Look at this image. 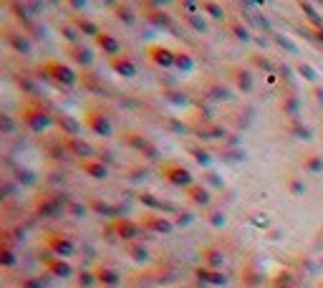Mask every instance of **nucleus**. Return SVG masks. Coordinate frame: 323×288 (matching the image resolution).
Listing matches in <instances>:
<instances>
[{
	"instance_id": "f257e3e1",
	"label": "nucleus",
	"mask_w": 323,
	"mask_h": 288,
	"mask_svg": "<svg viewBox=\"0 0 323 288\" xmlns=\"http://www.w3.org/2000/svg\"><path fill=\"white\" fill-rule=\"evenodd\" d=\"M20 122L28 131L33 134H43V131H48L53 124H56V117L51 114V109H46L40 101H33V104H26L20 109Z\"/></svg>"
},
{
	"instance_id": "f03ea898",
	"label": "nucleus",
	"mask_w": 323,
	"mask_h": 288,
	"mask_svg": "<svg viewBox=\"0 0 323 288\" xmlns=\"http://www.w3.org/2000/svg\"><path fill=\"white\" fill-rule=\"evenodd\" d=\"M40 74L58 88H73L81 81V74H76L69 63H61V61H46L40 66Z\"/></svg>"
},
{
	"instance_id": "7ed1b4c3",
	"label": "nucleus",
	"mask_w": 323,
	"mask_h": 288,
	"mask_svg": "<svg viewBox=\"0 0 323 288\" xmlns=\"http://www.w3.org/2000/svg\"><path fill=\"white\" fill-rule=\"evenodd\" d=\"M71 200L66 197V192L53 190V192H43L36 197V215L38 217H56L63 212V207L69 210Z\"/></svg>"
},
{
	"instance_id": "20e7f679",
	"label": "nucleus",
	"mask_w": 323,
	"mask_h": 288,
	"mask_svg": "<svg viewBox=\"0 0 323 288\" xmlns=\"http://www.w3.org/2000/svg\"><path fill=\"white\" fill-rule=\"evenodd\" d=\"M83 124H86V129L91 131V134H96V137H111L114 134V124H111V119L106 117L104 112H99V109H89L86 112V117H83Z\"/></svg>"
},
{
	"instance_id": "39448f33",
	"label": "nucleus",
	"mask_w": 323,
	"mask_h": 288,
	"mask_svg": "<svg viewBox=\"0 0 323 288\" xmlns=\"http://www.w3.org/2000/svg\"><path fill=\"white\" fill-rule=\"evenodd\" d=\"M43 246H46V250H51L56 258H69L76 250V243L63 233H46L43 235Z\"/></svg>"
},
{
	"instance_id": "423d86ee",
	"label": "nucleus",
	"mask_w": 323,
	"mask_h": 288,
	"mask_svg": "<svg viewBox=\"0 0 323 288\" xmlns=\"http://www.w3.org/2000/svg\"><path fill=\"white\" fill-rule=\"evenodd\" d=\"M162 177L169 182V185H175V187H192L195 185V174H192L187 167H182L179 162H169L162 167Z\"/></svg>"
},
{
	"instance_id": "0eeeda50",
	"label": "nucleus",
	"mask_w": 323,
	"mask_h": 288,
	"mask_svg": "<svg viewBox=\"0 0 323 288\" xmlns=\"http://www.w3.org/2000/svg\"><path fill=\"white\" fill-rule=\"evenodd\" d=\"M146 58L152 61L157 69H175L177 51H172L164 43H152V46H146Z\"/></svg>"
},
{
	"instance_id": "6e6552de",
	"label": "nucleus",
	"mask_w": 323,
	"mask_h": 288,
	"mask_svg": "<svg viewBox=\"0 0 323 288\" xmlns=\"http://www.w3.org/2000/svg\"><path fill=\"white\" fill-rule=\"evenodd\" d=\"M43 268H46L48 276H56V278H69L73 276V265L66 260V258H56L51 250H43Z\"/></svg>"
},
{
	"instance_id": "1a4fd4ad",
	"label": "nucleus",
	"mask_w": 323,
	"mask_h": 288,
	"mask_svg": "<svg viewBox=\"0 0 323 288\" xmlns=\"http://www.w3.org/2000/svg\"><path fill=\"white\" fill-rule=\"evenodd\" d=\"M111 230H114L116 238L124 240V243H137L139 235L144 233L142 223H137V220H132V217H121V220H116V223L111 225Z\"/></svg>"
},
{
	"instance_id": "9d476101",
	"label": "nucleus",
	"mask_w": 323,
	"mask_h": 288,
	"mask_svg": "<svg viewBox=\"0 0 323 288\" xmlns=\"http://www.w3.org/2000/svg\"><path fill=\"white\" fill-rule=\"evenodd\" d=\"M142 228L149 233H159V235H169L175 230V223L167 215H157V212H144L142 215Z\"/></svg>"
},
{
	"instance_id": "9b49d317",
	"label": "nucleus",
	"mask_w": 323,
	"mask_h": 288,
	"mask_svg": "<svg viewBox=\"0 0 323 288\" xmlns=\"http://www.w3.org/2000/svg\"><path fill=\"white\" fill-rule=\"evenodd\" d=\"M96 46H99V51L104 53V56H109V61L111 58H116V56H121V41L114 36V33H109V31H101L96 38Z\"/></svg>"
},
{
	"instance_id": "f8f14e48",
	"label": "nucleus",
	"mask_w": 323,
	"mask_h": 288,
	"mask_svg": "<svg viewBox=\"0 0 323 288\" xmlns=\"http://www.w3.org/2000/svg\"><path fill=\"white\" fill-rule=\"evenodd\" d=\"M144 10H146V13H144V18H146L152 26L164 28V31H169V28H172V15L162 10V3H146V5H144Z\"/></svg>"
},
{
	"instance_id": "ddd939ff",
	"label": "nucleus",
	"mask_w": 323,
	"mask_h": 288,
	"mask_svg": "<svg viewBox=\"0 0 323 288\" xmlns=\"http://www.w3.org/2000/svg\"><path fill=\"white\" fill-rule=\"evenodd\" d=\"M53 117H56V126L61 129V134L66 137V139L78 137V131H81V122H78L76 117H71V114H66V112H56Z\"/></svg>"
},
{
	"instance_id": "4468645a",
	"label": "nucleus",
	"mask_w": 323,
	"mask_h": 288,
	"mask_svg": "<svg viewBox=\"0 0 323 288\" xmlns=\"http://www.w3.org/2000/svg\"><path fill=\"white\" fill-rule=\"evenodd\" d=\"M66 53L73 63H78L83 71H89L91 66H94V53L89 46H81V43H76V46H66Z\"/></svg>"
},
{
	"instance_id": "2eb2a0df",
	"label": "nucleus",
	"mask_w": 323,
	"mask_h": 288,
	"mask_svg": "<svg viewBox=\"0 0 323 288\" xmlns=\"http://www.w3.org/2000/svg\"><path fill=\"white\" fill-rule=\"evenodd\" d=\"M109 66H111V71H114V74H119V76H124V79L137 76V61H134L132 56H126V53H121V56L111 58V61H109Z\"/></svg>"
},
{
	"instance_id": "dca6fc26",
	"label": "nucleus",
	"mask_w": 323,
	"mask_h": 288,
	"mask_svg": "<svg viewBox=\"0 0 323 288\" xmlns=\"http://www.w3.org/2000/svg\"><path fill=\"white\" fill-rule=\"evenodd\" d=\"M78 169H83L89 177H94V180H106V177H109V165L101 162L99 157L81 160V162H78Z\"/></svg>"
},
{
	"instance_id": "f3484780",
	"label": "nucleus",
	"mask_w": 323,
	"mask_h": 288,
	"mask_svg": "<svg viewBox=\"0 0 323 288\" xmlns=\"http://www.w3.org/2000/svg\"><path fill=\"white\" fill-rule=\"evenodd\" d=\"M3 38H5V43H8V46H10L13 51L23 53V56H28V53L33 51V43H31L23 33H18V31H8V28H5Z\"/></svg>"
},
{
	"instance_id": "a211bd4d",
	"label": "nucleus",
	"mask_w": 323,
	"mask_h": 288,
	"mask_svg": "<svg viewBox=\"0 0 323 288\" xmlns=\"http://www.w3.org/2000/svg\"><path fill=\"white\" fill-rule=\"evenodd\" d=\"M184 192H187V200H189L192 205L207 207V205L212 203V192H210V187H205L202 182H195L192 187H187Z\"/></svg>"
},
{
	"instance_id": "6ab92c4d",
	"label": "nucleus",
	"mask_w": 323,
	"mask_h": 288,
	"mask_svg": "<svg viewBox=\"0 0 323 288\" xmlns=\"http://www.w3.org/2000/svg\"><path fill=\"white\" fill-rule=\"evenodd\" d=\"M94 273H96V283L104 288H116L121 283V273L116 268H111V265H99Z\"/></svg>"
},
{
	"instance_id": "aec40b11",
	"label": "nucleus",
	"mask_w": 323,
	"mask_h": 288,
	"mask_svg": "<svg viewBox=\"0 0 323 288\" xmlns=\"http://www.w3.org/2000/svg\"><path fill=\"white\" fill-rule=\"evenodd\" d=\"M66 147H69V154H76V157H78V162H81V160H91L94 154H96V149H94L89 142H83V139H78V137L66 139Z\"/></svg>"
},
{
	"instance_id": "412c9836",
	"label": "nucleus",
	"mask_w": 323,
	"mask_h": 288,
	"mask_svg": "<svg viewBox=\"0 0 323 288\" xmlns=\"http://www.w3.org/2000/svg\"><path fill=\"white\" fill-rule=\"evenodd\" d=\"M232 81H235V86H238V91H243V94H250L252 88H255V79H252V71L250 69H232Z\"/></svg>"
},
{
	"instance_id": "4be33fe9",
	"label": "nucleus",
	"mask_w": 323,
	"mask_h": 288,
	"mask_svg": "<svg viewBox=\"0 0 323 288\" xmlns=\"http://www.w3.org/2000/svg\"><path fill=\"white\" fill-rule=\"evenodd\" d=\"M137 200H139L144 207H149V210H159V212H172V210H175V205H169V203L159 200L154 192H139Z\"/></svg>"
},
{
	"instance_id": "5701e85b",
	"label": "nucleus",
	"mask_w": 323,
	"mask_h": 288,
	"mask_svg": "<svg viewBox=\"0 0 323 288\" xmlns=\"http://www.w3.org/2000/svg\"><path fill=\"white\" fill-rule=\"evenodd\" d=\"M89 207H91V212H96V215H106V217L121 220V210H119L116 205H109V203L99 200V197H89Z\"/></svg>"
},
{
	"instance_id": "b1692460",
	"label": "nucleus",
	"mask_w": 323,
	"mask_h": 288,
	"mask_svg": "<svg viewBox=\"0 0 323 288\" xmlns=\"http://www.w3.org/2000/svg\"><path fill=\"white\" fill-rule=\"evenodd\" d=\"M281 112L286 117H290L293 122H298V114H300V96L298 94H283L281 99Z\"/></svg>"
},
{
	"instance_id": "393cba45",
	"label": "nucleus",
	"mask_w": 323,
	"mask_h": 288,
	"mask_svg": "<svg viewBox=\"0 0 323 288\" xmlns=\"http://www.w3.org/2000/svg\"><path fill=\"white\" fill-rule=\"evenodd\" d=\"M195 276L202 283H207V286H225L227 283V278H225L222 271H212V268H205V265H200V268L195 271Z\"/></svg>"
},
{
	"instance_id": "a878e982",
	"label": "nucleus",
	"mask_w": 323,
	"mask_h": 288,
	"mask_svg": "<svg viewBox=\"0 0 323 288\" xmlns=\"http://www.w3.org/2000/svg\"><path fill=\"white\" fill-rule=\"evenodd\" d=\"M225 263V253L220 248H205L202 250V265L205 268H212V271H220Z\"/></svg>"
},
{
	"instance_id": "bb28decb",
	"label": "nucleus",
	"mask_w": 323,
	"mask_h": 288,
	"mask_svg": "<svg viewBox=\"0 0 323 288\" xmlns=\"http://www.w3.org/2000/svg\"><path fill=\"white\" fill-rule=\"evenodd\" d=\"M71 23L78 28V33L81 36H91V38H96L99 33H101V28H99V23L96 20H91V18H86V15H76Z\"/></svg>"
},
{
	"instance_id": "cd10ccee",
	"label": "nucleus",
	"mask_w": 323,
	"mask_h": 288,
	"mask_svg": "<svg viewBox=\"0 0 323 288\" xmlns=\"http://www.w3.org/2000/svg\"><path fill=\"white\" fill-rule=\"evenodd\" d=\"M121 139H124L126 147H132V149H137V152H142V154H144L149 147H152V142H149L144 134H139V131H124Z\"/></svg>"
},
{
	"instance_id": "c85d7f7f",
	"label": "nucleus",
	"mask_w": 323,
	"mask_h": 288,
	"mask_svg": "<svg viewBox=\"0 0 323 288\" xmlns=\"http://www.w3.org/2000/svg\"><path fill=\"white\" fill-rule=\"evenodd\" d=\"M78 83H81V88H86V91H91V94H101L104 88H106L104 81L94 71H81V81Z\"/></svg>"
},
{
	"instance_id": "c756f323",
	"label": "nucleus",
	"mask_w": 323,
	"mask_h": 288,
	"mask_svg": "<svg viewBox=\"0 0 323 288\" xmlns=\"http://www.w3.org/2000/svg\"><path fill=\"white\" fill-rule=\"evenodd\" d=\"M111 8H114V15L121 20L124 26H134V23H137L139 15L134 13V5H129V3H114Z\"/></svg>"
},
{
	"instance_id": "7c9ffc66",
	"label": "nucleus",
	"mask_w": 323,
	"mask_h": 288,
	"mask_svg": "<svg viewBox=\"0 0 323 288\" xmlns=\"http://www.w3.org/2000/svg\"><path fill=\"white\" fill-rule=\"evenodd\" d=\"M298 8L303 10V15L308 18V23L313 26V31H318V28H323V15L316 10V5L313 3H298Z\"/></svg>"
},
{
	"instance_id": "2f4dec72",
	"label": "nucleus",
	"mask_w": 323,
	"mask_h": 288,
	"mask_svg": "<svg viewBox=\"0 0 323 288\" xmlns=\"http://www.w3.org/2000/svg\"><path fill=\"white\" fill-rule=\"evenodd\" d=\"M230 33L235 36V38H238V41H243V43H250V41H255V36L250 33V28L248 26H243L240 23V20H230Z\"/></svg>"
},
{
	"instance_id": "473e14b6",
	"label": "nucleus",
	"mask_w": 323,
	"mask_h": 288,
	"mask_svg": "<svg viewBox=\"0 0 323 288\" xmlns=\"http://www.w3.org/2000/svg\"><path fill=\"white\" fill-rule=\"evenodd\" d=\"M36 182H38V177L31 169H26V167H18L15 169V185H20V187H36Z\"/></svg>"
},
{
	"instance_id": "72a5a7b5",
	"label": "nucleus",
	"mask_w": 323,
	"mask_h": 288,
	"mask_svg": "<svg viewBox=\"0 0 323 288\" xmlns=\"http://www.w3.org/2000/svg\"><path fill=\"white\" fill-rule=\"evenodd\" d=\"M182 20L184 23L195 31V33H207V20L202 18V13H197V15H187V13H182Z\"/></svg>"
},
{
	"instance_id": "f704fd0d",
	"label": "nucleus",
	"mask_w": 323,
	"mask_h": 288,
	"mask_svg": "<svg viewBox=\"0 0 323 288\" xmlns=\"http://www.w3.org/2000/svg\"><path fill=\"white\" fill-rule=\"evenodd\" d=\"M303 169L308 174H321L323 172V154H308L303 160Z\"/></svg>"
},
{
	"instance_id": "c9c22d12",
	"label": "nucleus",
	"mask_w": 323,
	"mask_h": 288,
	"mask_svg": "<svg viewBox=\"0 0 323 288\" xmlns=\"http://www.w3.org/2000/svg\"><path fill=\"white\" fill-rule=\"evenodd\" d=\"M295 74H298L300 79L311 81L313 86H316V81H318V74H316V69H313L311 63H306V61H298V63H295Z\"/></svg>"
},
{
	"instance_id": "e433bc0d",
	"label": "nucleus",
	"mask_w": 323,
	"mask_h": 288,
	"mask_svg": "<svg viewBox=\"0 0 323 288\" xmlns=\"http://www.w3.org/2000/svg\"><path fill=\"white\" fill-rule=\"evenodd\" d=\"M175 69H179L182 74H189L192 69H195V58H192L187 51H177V63H175Z\"/></svg>"
},
{
	"instance_id": "4c0bfd02",
	"label": "nucleus",
	"mask_w": 323,
	"mask_h": 288,
	"mask_svg": "<svg viewBox=\"0 0 323 288\" xmlns=\"http://www.w3.org/2000/svg\"><path fill=\"white\" fill-rule=\"evenodd\" d=\"M0 265H3V268H15L18 265V255H15V250L10 246L0 248Z\"/></svg>"
},
{
	"instance_id": "58836bf2",
	"label": "nucleus",
	"mask_w": 323,
	"mask_h": 288,
	"mask_svg": "<svg viewBox=\"0 0 323 288\" xmlns=\"http://www.w3.org/2000/svg\"><path fill=\"white\" fill-rule=\"evenodd\" d=\"M61 36L69 41V46H76V43H81V33H78V28H76L73 23H63V26H61Z\"/></svg>"
},
{
	"instance_id": "ea45409f",
	"label": "nucleus",
	"mask_w": 323,
	"mask_h": 288,
	"mask_svg": "<svg viewBox=\"0 0 323 288\" xmlns=\"http://www.w3.org/2000/svg\"><path fill=\"white\" fill-rule=\"evenodd\" d=\"M189 154H192V160H195V162H200V165H205V167L212 162L210 152H207L205 147H200V144H192V147H189Z\"/></svg>"
},
{
	"instance_id": "a19ab883",
	"label": "nucleus",
	"mask_w": 323,
	"mask_h": 288,
	"mask_svg": "<svg viewBox=\"0 0 323 288\" xmlns=\"http://www.w3.org/2000/svg\"><path fill=\"white\" fill-rule=\"evenodd\" d=\"M197 137H200V139H225V129L217 126V124H212V126L200 129V134H197Z\"/></svg>"
},
{
	"instance_id": "79ce46f5",
	"label": "nucleus",
	"mask_w": 323,
	"mask_h": 288,
	"mask_svg": "<svg viewBox=\"0 0 323 288\" xmlns=\"http://www.w3.org/2000/svg\"><path fill=\"white\" fill-rule=\"evenodd\" d=\"M202 10H207V15L215 18V20H222V18H225V8H222L220 3H215V0H205Z\"/></svg>"
},
{
	"instance_id": "37998d69",
	"label": "nucleus",
	"mask_w": 323,
	"mask_h": 288,
	"mask_svg": "<svg viewBox=\"0 0 323 288\" xmlns=\"http://www.w3.org/2000/svg\"><path fill=\"white\" fill-rule=\"evenodd\" d=\"M126 253H129V258H134V260H149V250L144 248V246H139V243H129L126 246Z\"/></svg>"
},
{
	"instance_id": "c03bdc74",
	"label": "nucleus",
	"mask_w": 323,
	"mask_h": 288,
	"mask_svg": "<svg viewBox=\"0 0 323 288\" xmlns=\"http://www.w3.org/2000/svg\"><path fill=\"white\" fill-rule=\"evenodd\" d=\"M15 129H18V122L10 114H0V131L3 134H15Z\"/></svg>"
},
{
	"instance_id": "a18cd8bd",
	"label": "nucleus",
	"mask_w": 323,
	"mask_h": 288,
	"mask_svg": "<svg viewBox=\"0 0 323 288\" xmlns=\"http://www.w3.org/2000/svg\"><path fill=\"white\" fill-rule=\"evenodd\" d=\"M288 190H290L293 197H303L306 195V182L298 180V177H290V180H288Z\"/></svg>"
},
{
	"instance_id": "49530a36",
	"label": "nucleus",
	"mask_w": 323,
	"mask_h": 288,
	"mask_svg": "<svg viewBox=\"0 0 323 288\" xmlns=\"http://www.w3.org/2000/svg\"><path fill=\"white\" fill-rule=\"evenodd\" d=\"M290 131H293V137H298V139H313V134H311V129L306 126V124H300V122H293V126H290Z\"/></svg>"
},
{
	"instance_id": "de8ad7c7",
	"label": "nucleus",
	"mask_w": 323,
	"mask_h": 288,
	"mask_svg": "<svg viewBox=\"0 0 323 288\" xmlns=\"http://www.w3.org/2000/svg\"><path fill=\"white\" fill-rule=\"evenodd\" d=\"M15 83L23 88L26 94H31V96H38V86L31 81V79H26V76H15Z\"/></svg>"
},
{
	"instance_id": "09e8293b",
	"label": "nucleus",
	"mask_w": 323,
	"mask_h": 288,
	"mask_svg": "<svg viewBox=\"0 0 323 288\" xmlns=\"http://www.w3.org/2000/svg\"><path fill=\"white\" fill-rule=\"evenodd\" d=\"M273 41H275L281 48H286V51H290V53H298V46H295L290 38H286V36H281V33H273Z\"/></svg>"
},
{
	"instance_id": "8fccbe9b",
	"label": "nucleus",
	"mask_w": 323,
	"mask_h": 288,
	"mask_svg": "<svg viewBox=\"0 0 323 288\" xmlns=\"http://www.w3.org/2000/svg\"><path fill=\"white\" fill-rule=\"evenodd\" d=\"M96 283V273L94 271H78V286L81 288H91Z\"/></svg>"
},
{
	"instance_id": "3c124183",
	"label": "nucleus",
	"mask_w": 323,
	"mask_h": 288,
	"mask_svg": "<svg viewBox=\"0 0 323 288\" xmlns=\"http://www.w3.org/2000/svg\"><path fill=\"white\" fill-rule=\"evenodd\" d=\"M89 203H73L71 200V205H69V212L73 215V217H83V215H89Z\"/></svg>"
},
{
	"instance_id": "603ef678",
	"label": "nucleus",
	"mask_w": 323,
	"mask_h": 288,
	"mask_svg": "<svg viewBox=\"0 0 323 288\" xmlns=\"http://www.w3.org/2000/svg\"><path fill=\"white\" fill-rule=\"evenodd\" d=\"M207 220H210V225H212V228H217V230H220V228H225V223H227V217H225V212H222V210L210 212V217H207Z\"/></svg>"
},
{
	"instance_id": "864d4df0",
	"label": "nucleus",
	"mask_w": 323,
	"mask_h": 288,
	"mask_svg": "<svg viewBox=\"0 0 323 288\" xmlns=\"http://www.w3.org/2000/svg\"><path fill=\"white\" fill-rule=\"evenodd\" d=\"M164 124H167V129L172 131V134H187V131H189L187 124H182V122H177V119H167Z\"/></svg>"
},
{
	"instance_id": "5fc2aeb1",
	"label": "nucleus",
	"mask_w": 323,
	"mask_h": 288,
	"mask_svg": "<svg viewBox=\"0 0 323 288\" xmlns=\"http://www.w3.org/2000/svg\"><path fill=\"white\" fill-rule=\"evenodd\" d=\"M252 63L255 66H260L263 71H268V74H273V63L265 58V56H257V53H252Z\"/></svg>"
},
{
	"instance_id": "6e6d98bb",
	"label": "nucleus",
	"mask_w": 323,
	"mask_h": 288,
	"mask_svg": "<svg viewBox=\"0 0 323 288\" xmlns=\"http://www.w3.org/2000/svg\"><path fill=\"white\" fill-rule=\"evenodd\" d=\"M18 286H20V288H46L40 278H33V276H31V278H23Z\"/></svg>"
},
{
	"instance_id": "4d7b16f0",
	"label": "nucleus",
	"mask_w": 323,
	"mask_h": 288,
	"mask_svg": "<svg viewBox=\"0 0 323 288\" xmlns=\"http://www.w3.org/2000/svg\"><path fill=\"white\" fill-rule=\"evenodd\" d=\"M212 99H217V101H220V99H230V91H227L225 86H215V88H212Z\"/></svg>"
},
{
	"instance_id": "13d9d810",
	"label": "nucleus",
	"mask_w": 323,
	"mask_h": 288,
	"mask_svg": "<svg viewBox=\"0 0 323 288\" xmlns=\"http://www.w3.org/2000/svg\"><path fill=\"white\" fill-rule=\"evenodd\" d=\"M275 288H293V278L288 273L283 278H275Z\"/></svg>"
},
{
	"instance_id": "bf43d9fd",
	"label": "nucleus",
	"mask_w": 323,
	"mask_h": 288,
	"mask_svg": "<svg viewBox=\"0 0 323 288\" xmlns=\"http://www.w3.org/2000/svg\"><path fill=\"white\" fill-rule=\"evenodd\" d=\"M48 182H51V185H63V182H66V177H63V172H51Z\"/></svg>"
},
{
	"instance_id": "052dcab7",
	"label": "nucleus",
	"mask_w": 323,
	"mask_h": 288,
	"mask_svg": "<svg viewBox=\"0 0 323 288\" xmlns=\"http://www.w3.org/2000/svg\"><path fill=\"white\" fill-rule=\"evenodd\" d=\"M290 71H293V69H290V66H286V63H281V66H278V76H281V79H286V81L293 76Z\"/></svg>"
},
{
	"instance_id": "680f3d73",
	"label": "nucleus",
	"mask_w": 323,
	"mask_h": 288,
	"mask_svg": "<svg viewBox=\"0 0 323 288\" xmlns=\"http://www.w3.org/2000/svg\"><path fill=\"white\" fill-rule=\"evenodd\" d=\"M144 157H146V160H157V157H159V149H157V144H152V147H149V149L144 152Z\"/></svg>"
},
{
	"instance_id": "e2e57ef3",
	"label": "nucleus",
	"mask_w": 323,
	"mask_h": 288,
	"mask_svg": "<svg viewBox=\"0 0 323 288\" xmlns=\"http://www.w3.org/2000/svg\"><path fill=\"white\" fill-rule=\"evenodd\" d=\"M313 99H316L318 104H323V86H318V83L313 86Z\"/></svg>"
},
{
	"instance_id": "0e129e2a",
	"label": "nucleus",
	"mask_w": 323,
	"mask_h": 288,
	"mask_svg": "<svg viewBox=\"0 0 323 288\" xmlns=\"http://www.w3.org/2000/svg\"><path fill=\"white\" fill-rule=\"evenodd\" d=\"M252 225H257V228H265L268 225V217L263 215V217H252Z\"/></svg>"
},
{
	"instance_id": "69168bd1",
	"label": "nucleus",
	"mask_w": 323,
	"mask_h": 288,
	"mask_svg": "<svg viewBox=\"0 0 323 288\" xmlns=\"http://www.w3.org/2000/svg\"><path fill=\"white\" fill-rule=\"evenodd\" d=\"M69 8H73V10H83V8H86V3H83V0H71Z\"/></svg>"
},
{
	"instance_id": "338daca9",
	"label": "nucleus",
	"mask_w": 323,
	"mask_h": 288,
	"mask_svg": "<svg viewBox=\"0 0 323 288\" xmlns=\"http://www.w3.org/2000/svg\"><path fill=\"white\" fill-rule=\"evenodd\" d=\"M313 33V41H318L321 46H323V28H318V31H311Z\"/></svg>"
}]
</instances>
